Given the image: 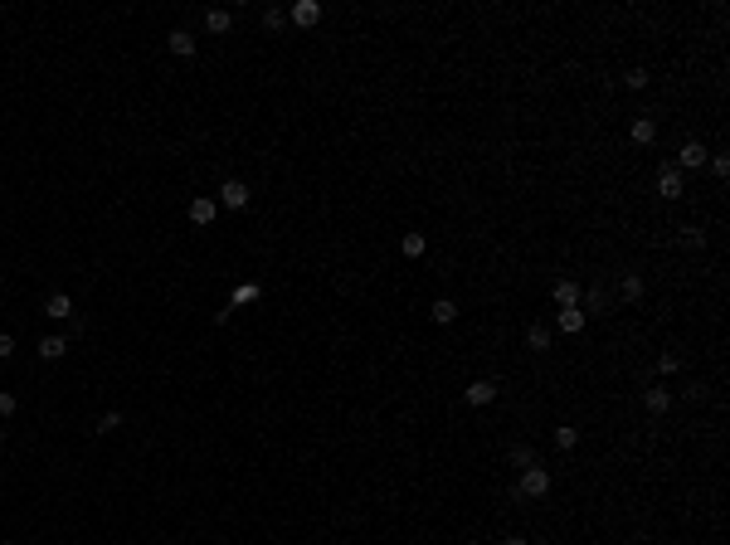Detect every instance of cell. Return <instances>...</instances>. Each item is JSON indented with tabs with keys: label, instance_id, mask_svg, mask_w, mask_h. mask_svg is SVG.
I'll return each mask as SVG.
<instances>
[{
	"label": "cell",
	"instance_id": "6da1fadb",
	"mask_svg": "<svg viewBox=\"0 0 730 545\" xmlns=\"http://www.w3.org/2000/svg\"><path fill=\"white\" fill-rule=\"evenodd\" d=\"M550 492V472L545 467H526L521 472V497H545Z\"/></svg>",
	"mask_w": 730,
	"mask_h": 545
},
{
	"label": "cell",
	"instance_id": "7a4b0ae2",
	"mask_svg": "<svg viewBox=\"0 0 730 545\" xmlns=\"http://www.w3.org/2000/svg\"><path fill=\"white\" fill-rule=\"evenodd\" d=\"M706 156H711V151H706L701 141H687V146L677 151V171H701V166H706Z\"/></svg>",
	"mask_w": 730,
	"mask_h": 545
},
{
	"label": "cell",
	"instance_id": "3957f363",
	"mask_svg": "<svg viewBox=\"0 0 730 545\" xmlns=\"http://www.w3.org/2000/svg\"><path fill=\"white\" fill-rule=\"evenodd\" d=\"M219 205H224V210H244V205H248V185H244V181H224V185H219Z\"/></svg>",
	"mask_w": 730,
	"mask_h": 545
},
{
	"label": "cell",
	"instance_id": "277c9868",
	"mask_svg": "<svg viewBox=\"0 0 730 545\" xmlns=\"http://www.w3.org/2000/svg\"><path fill=\"white\" fill-rule=\"evenodd\" d=\"M44 317H54V322H73V297H69V292H49V297H44Z\"/></svg>",
	"mask_w": 730,
	"mask_h": 545
},
{
	"label": "cell",
	"instance_id": "5b68a950",
	"mask_svg": "<svg viewBox=\"0 0 730 545\" xmlns=\"http://www.w3.org/2000/svg\"><path fill=\"white\" fill-rule=\"evenodd\" d=\"M657 190H662V200H677L682 195V171L677 166H662L657 171Z\"/></svg>",
	"mask_w": 730,
	"mask_h": 545
},
{
	"label": "cell",
	"instance_id": "8992f818",
	"mask_svg": "<svg viewBox=\"0 0 730 545\" xmlns=\"http://www.w3.org/2000/svg\"><path fill=\"white\" fill-rule=\"evenodd\" d=\"M214 215H219V205H214L209 195H195V200H190V224L205 229V224H214Z\"/></svg>",
	"mask_w": 730,
	"mask_h": 545
},
{
	"label": "cell",
	"instance_id": "52a82bcc",
	"mask_svg": "<svg viewBox=\"0 0 730 545\" xmlns=\"http://www.w3.org/2000/svg\"><path fill=\"white\" fill-rule=\"evenodd\" d=\"M316 20H321V5H316V0H297V5H293V24L312 29Z\"/></svg>",
	"mask_w": 730,
	"mask_h": 545
},
{
	"label": "cell",
	"instance_id": "ba28073f",
	"mask_svg": "<svg viewBox=\"0 0 730 545\" xmlns=\"http://www.w3.org/2000/svg\"><path fill=\"white\" fill-rule=\"evenodd\" d=\"M492 399H497V385H492V380H472V385H468V404L482 409V404H492Z\"/></svg>",
	"mask_w": 730,
	"mask_h": 545
},
{
	"label": "cell",
	"instance_id": "9c48e42d",
	"mask_svg": "<svg viewBox=\"0 0 730 545\" xmlns=\"http://www.w3.org/2000/svg\"><path fill=\"white\" fill-rule=\"evenodd\" d=\"M166 39H171V54H181V59L195 54V34H190V29H171Z\"/></svg>",
	"mask_w": 730,
	"mask_h": 545
},
{
	"label": "cell",
	"instance_id": "30bf717a",
	"mask_svg": "<svg viewBox=\"0 0 730 545\" xmlns=\"http://www.w3.org/2000/svg\"><path fill=\"white\" fill-rule=\"evenodd\" d=\"M628 136H633L638 146H647V141L657 136V122H652V117H633V127H628Z\"/></svg>",
	"mask_w": 730,
	"mask_h": 545
},
{
	"label": "cell",
	"instance_id": "8fae6325",
	"mask_svg": "<svg viewBox=\"0 0 730 545\" xmlns=\"http://www.w3.org/2000/svg\"><path fill=\"white\" fill-rule=\"evenodd\" d=\"M428 317H433L438 327H448V322H458V302H453V297H438V302L428 307Z\"/></svg>",
	"mask_w": 730,
	"mask_h": 545
},
{
	"label": "cell",
	"instance_id": "7c38bea8",
	"mask_svg": "<svg viewBox=\"0 0 730 545\" xmlns=\"http://www.w3.org/2000/svg\"><path fill=\"white\" fill-rule=\"evenodd\" d=\"M555 302H560V312H565V307H580V283H570V278L555 283Z\"/></svg>",
	"mask_w": 730,
	"mask_h": 545
},
{
	"label": "cell",
	"instance_id": "4fadbf2b",
	"mask_svg": "<svg viewBox=\"0 0 730 545\" xmlns=\"http://www.w3.org/2000/svg\"><path fill=\"white\" fill-rule=\"evenodd\" d=\"M205 29H209V34H229V29H234V15H229V10H209V15H205Z\"/></svg>",
	"mask_w": 730,
	"mask_h": 545
},
{
	"label": "cell",
	"instance_id": "5bb4252c",
	"mask_svg": "<svg viewBox=\"0 0 730 545\" xmlns=\"http://www.w3.org/2000/svg\"><path fill=\"white\" fill-rule=\"evenodd\" d=\"M560 331H570V336L584 331V307H565V312H560Z\"/></svg>",
	"mask_w": 730,
	"mask_h": 545
},
{
	"label": "cell",
	"instance_id": "9a60e30c",
	"mask_svg": "<svg viewBox=\"0 0 730 545\" xmlns=\"http://www.w3.org/2000/svg\"><path fill=\"white\" fill-rule=\"evenodd\" d=\"M64 351H69V341H64V336H44V341H39V355H44V360H59Z\"/></svg>",
	"mask_w": 730,
	"mask_h": 545
},
{
	"label": "cell",
	"instance_id": "2e32d148",
	"mask_svg": "<svg viewBox=\"0 0 730 545\" xmlns=\"http://www.w3.org/2000/svg\"><path fill=\"white\" fill-rule=\"evenodd\" d=\"M400 248H405V258H423L428 239H423V234H405V239H400Z\"/></svg>",
	"mask_w": 730,
	"mask_h": 545
},
{
	"label": "cell",
	"instance_id": "e0dca14e",
	"mask_svg": "<svg viewBox=\"0 0 730 545\" xmlns=\"http://www.w3.org/2000/svg\"><path fill=\"white\" fill-rule=\"evenodd\" d=\"M667 404H672V390H662V385L647 390V409H652V414H667Z\"/></svg>",
	"mask_w": 730,
	"mask_h": 545
},
{
	"label": "cell",
	"instance_id": "ac0fdd59",
	"mask_svg": "<svg viewBox=\"0 0 730 545\" xmlns=\"http://www.w3.org/2000/svg\"><path fill=\"white\" fill-rule=\"evenodd\" d=\"M619 292H624V302H638V297H643V278H638V273H624V288H619Z\"/></svg>",
	"mask_w": 730,
	"mask_h": 545
},
{
	"label": "cell",
	"instance_id": "d6986e66",
	"mask_svg": "<svg viewBox=\"0 0 730 545\" xmlns=\"http://www.w3.org/2000/svg\"><path fill=\"white\" fill-rule=\"evenodd\" d=\"M258 292H263L258 283H248V288H234V297H229V312H234V307H244V302H253Z\"/></svg>",
	"mask_w": 730,
	"mask_h": 545
},
{
	"label": "cell",
	"instance_id": "ffe728a7",
	"mask_svg": "<svg viewBox=\"0 0 730 545\" xmlns=\"http://www.w3.org/2000/svg\"><path fill=\"white\" fill-rule=\"evenodd\" d=\"M526 346H531V351H550V331H545V327H531V331H526Z\"/></svg>",
	"mask_w": 730,
	"mask_h": 545
},
{
	"label": "cell",
	"instance_id": "44dd1931",
	"mask_svg": "<svg viewBox=\"0 0 730 545\" xmlns=\"http://www.w3.org/2000/svg\"><path fill=\"white\" fill-rule=\"evenodd\" d=\"M575 443H580V429H570V424H560V429H555V448H565V453H570Z\"/></svg>",
	"mask_w": 730,
	"mask_h": 545
},
{
	"label": "cell",
	"instance_id": "7402d4cb",
	"mask_svg": "<svg viewBox=\"0 0 730 545\" xmlns=\"http://www.w3.org/2000/svg\"><path fill=\"white\" fill-rule=\"evenodd\" d=\"M283 24H288V15H283V10H263V29H273V34H278Z\"/></svg>",
	"mask_w": 730,
	"mask_h": 545
},
{
	"label": "cell",
	"instance_id": "603a6c76",
	"mask_svg": "<svg viewBox=\"0 0 730 545\" xmlns=\"http://www.w3.org/2000/svg\"><path fill=\"white\" fill-rule=\"evenodd\" d=\"M682 243H687V248H701V243H706V234H701L696 224H687V229H682Z\"/></svg>",
	"mask_w": 730,
	"mask_h": 545
},
{
	"label": "cell",
	"instance_id": "cb8c5ba5",
	"mask_svg": "<svg viewBox=\"0 0 730 545\" xmlns=\"http://www.w3.org/2000/svg\"><path fill=\"white\" fill-rule=\"evenodd\" d=\"M677 370H682L677 355H657V375H677Z\"/></svg>",
	"mask_w": 730,
	"mask_h": 545
},
{
	"label": "cell",
	"instance_id": "d4e9b609",
	"mask_svg": "<svg viewBox=\"0 0 730 545\" xmlns=\"http://www.w3.org/2000/svg\"><path fill=\"white\" fill-rule=\"evenodd\" d=\"M507 458H512V462H517V467H531V448H526V443H517V448H512V453H507Z\"/></svg>",
	"mask_w": 730,
	"mask_h": 545
},
{
	"label": "cell",
	"instance_id": "484cf974",
	"mask_svg": "<svg viewBox=\"0 0 730 545\" xmlns=\"http://www.w3.org/2000/svg\"><path fill=\"white\" fill-rule=\"evenodd\" d=\"M584 307L599 312V307H604V288H589V292H584Z\"/></svg>",
	"mask_w": 730,
	"mask_h": 545
},
{
	"label": "cell",
	"instance_id": "4316f807",
	"mask_svg": "<svg viewBox=\"0 0 730 545\" xmlns=\"http://www.w3.org/2000/svg\"><path fill=\"white\" fill-rule=\"evenodd\" d=\"M15 409H20V399H15V395H5V390H0V419H10V414H15Z\"/></svg>",
	"mask_w": 730,
	"mask_h": 545
},
{
	"label": "cell",
	"instance_id": "83f0119b",
	"mask_svg": "<svg viewBox=\"0 0 730 545\" xmlns=\"http://www.w3.org/2000/svg\"><path fill=\"white\" fill-rule=\"evenodd\" d=\"M624 83L633 88V93H643V88H647V73H643V69H633V73H628Z\"/></svg>",
	"mask_w": 730,
	"mask_h": 545
},
{
	"label": "cell",
	"instance_id": "f1b7e54d",
	"mask_svg": "<svg viewBox=\"0 0 730 545\" xmlns=\"http://www.w3.org/2000/svg\"><path fill=\"white\" fill-rule=\"evenodd\" d=\"M122 429V414H103V424H98V434H117Z\"/></svg>",
	"mask_w": 730,
	"mask_h": 545
},
{
	"label": "cell",
	"instance_id": "f546056e",
	"mask_svg": "<svg viewBox=\"0 0 730 545\" xmlns=\"http://www.w3.org/2000/svg\"><path fill=\"white\" fill-rule=\"evenodd\" d=\"M10 355H15V336H10V331H0V360H10Z\"/></svg>",
	"mask_w": 730,
	"mask_h": 545
},
{
	"label": "cell",
	"instance_id": "4dcf8cb0",
	"mask_svg": "<svg viewBox=\"0 0 730 545\" xmlns=\"http://www.w3.org/2000/svg\"><path fill=\"white\" fill-rule=\"evenodd\" d=\"M706 161H711V171H716V176H730V161H726V156H706Z\"/></svg>",
	"mask_w": 730,
	"mask_h": 545
},
{
	"label": "cell",
	"instance_id": "1f68e13d",
	"mask_svg": "<svg viewBox=\"0 0 730 545\" xmlns=\"http://www.w3.org/2000/svg\"><path fill=\"white\" fill-rule=\"evenodd\" d=\"M507 545H526V541H521V536H512V541H507Z\"/></svg>",
	"mask_w": 730,
	"mask_h": 545
},
{
	"label": "cell",
	"instance_id": "d6a6232c",
	"mask_svg": "<svg viewBox=\"0 0 730 545\" xmlns=\"http://www.w3.org/2000/svg\"><path fill=\"white\" fill-rule=\"evenodd\" d=\"M0 443H5V429H0Z\"/></svg>",
	"mask_w": 730,
	"mask_h": 545
},
{
	"label": "cell",
	"instance_id": "836d02e7",
	"mask_svg": "<svg viewBox=\"0 0 730 545\" xmlns=\"http://www.w3.org/2000/svg\"><path fill=\"white\" fill-rule=\"evenodd\" d=\"M468 545H477V541H468Z\"/></svg>",
	"mask_w": 730,
	"mask_h": 545
}]
</instances>
